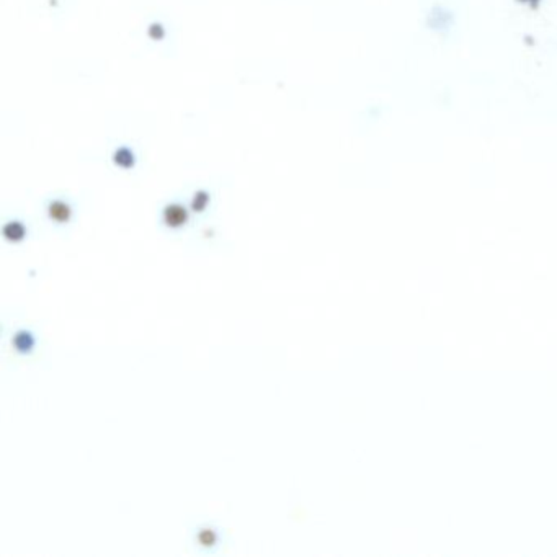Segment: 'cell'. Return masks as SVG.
Wrapping results in <instances>:
<instances>
[{
    "instance_id": "obj_3",
    "label": "cell",
    "mask_w": 557,
    "mask_h": 557,
    "mask_svg": "<svg viewBox=\"0 0 557 557\" xmlns=\"http://www.w3.org/2000/svg\"><path fill=\"white\" fill-rule=\"evenodd\" d=\"M34 344H36V340H34V335L30 330H19L12 339L13 348H15V352H19L20 355L32 353Z\"/></svg>"
},
{
    "instance_id": "obj_4",
    "label": "cell",
    "mask_w": 557,
    "mask_h": 557,
    "mask_svg": "<svg viewBox=\"0 0 557 557\" xmlns=\"http://www.w3.org/2000/svg\"><path fill=\"white\" fill-rule=\"evenodd\" d=\"M25 235H26V227L21 224L20 221H10L3 226V238H6L8 242L19 244L25 239Z\"/></svg>"
},
{
    "instance_id": "obj_8",
    "label": "cell",
    "mask_w": 557,
    "mask_h": 557,
    "mask_svg": "<svg viewBox=\"0 0 557 557\" xmlns=\"http://www.w3.org/2000/svg\"><path fill=\"white\" fill-rule=\"evenodd\" d=\"M149 34H151V38H154V39H162V38H164V34H165L164 26L159 25V23L151 25V28H149Z\"/></svg>"
},
{
    "instance_id": "obj_7",
    "label": "cell",
    "mask_w": 557,
    "mask_h": 557,
    "mask_svg": "<svg viewBox=\"0 0 557 557\" xmlns=\"http://www.w3.org/2000/svg\"><path fill=\"white\" fill-rule=\"evenodd\" d=\"M209 204V195L206 193L204 190H200L195 193V196H193L191 200V209L196 213H201L204 211L206 206Z\"/></svg>"
},
{
    "instance_id": "obj_1",
    "label": "cell",
    "mask_w": 557,
    "mask_h": 557,
    "mask_svg": "<svg viewBox=\"0 0 557 557\" xmlns=\"http://www.w3.org/2000/svg\"><path fill=\"white\" fill-rule=\"evenodd\" d=\"M188 219H190L188 209L185 206L178 203L167 204L164 211H162V221H164V224L167 227H170V229H180V227L187 224Z\"/></svg>"
},
{
    "instance_id": "obj_6",
    "label": "cell",
    "mask_w": 557,
    "mask_h": 557,
    "mask_svg": "<svg viewBox=\"0 0 557 557\" xmlns=\"http://www.w3.org/2000/svg\"><path fill=\"white\" fill-rule=\"evenodd\" d=\"M196 539L203 547H213L218 543V533L211 526H203V528L198 529Z\"/></svg>"
},
{
    "instance_id": "obj_2",
    "label": "cell",
    "mask_w": 557,
    "mask_h": 557,
    "mask_svg": "<svg viewBox=\"0 0 557 557\" xmlns=\"http://www.w3.org/2000/svg\"><path fill=\"white\" fill-rule=\"evenodd\" d=\"M48 218L51 221L58 222V224H65V222L71 221L72 218V208L71 204L65 203L63 200H52L50 204H48Z\"/></svg>"
},
{
    "instance_id": "obj_5",
    "label": "cell",
    "mask_w": 557,
    "mask_h": 557,
    "mask_svg": "<svg viewBox=\"0 0 557 557\" xmlns=\"http://www.w3.org/2000/svg\"><path fill=\"white\" fill-rule=\"evenodd\" d=\"M113 160H115V164L118 167H121V169H131V167L134 165V154L133 151L128 147H120L118 151L115 152V156H113Z\"/></svg>"
}]
</instances>
